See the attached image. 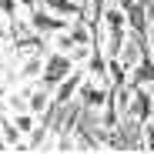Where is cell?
<instances>
[{"instance_id": "cell-4", "label": "cell", "mask_w": 154, "mask_h": 154, "mask_svg": "<svg viewBox=\"0 0 154 154\" xmlns=\"http://www.w3.org/2000/svg\"><path fill=\"white\" fill-rule=\"evenodd\" d=\"M131 87H134V84H131ZM151 114H154V97H151V91H147V87H134V94H131V104H127L124 117H131V121L144 124Z\"/></svg>"}, {"instance_id": "cell-8", "label": "cell", "mask_w": 154, "mask_h": 154, "mask_svg": "<svg viewBox=\"0 0 154 154\" xmlns=\"http://www.w3.org/2000/svg\"><path fill=\"white\" fill-rule=\"evenodd\" d=\"M10 117H14L17 131H20L23 137H27V134L34 131V127H37V114H34V111H17V114H10Z\"/></svg>"}, {"instance_id": "cell-2", "label": "cell", "mask_w": 154, "mask_h": 154, "mask_svg": "<svg viewBox=\"0 0 154 154\" xmlns=\"http://www.w3.org/2000/svg\"><path fill=\"white\" fill-rule=\"evenodd\" d=\"M84 67H74L64 81H57L54 84V107H67L70 100H77V91H81V84H84Z\"/></svg>"}, {"instance_id": "cell-5", "label": "cell", "mask_w": 154, "mask_h": 154, "mask_svg": "<svg viewBox=\"0 0 154 154\" xmlns=\"http://www.w3.org/2000/svg\"><path fill=\"white\" fill-rule=\"evenodd\" d=\"M154 81V57L151 54H141V60L127 70V84H134V87H147Z\"/></svg>"}, {"instance_id": "cell-6", "label": "cell", "mask_w": 154, "mask_h": 154, "mask_svg": "<svg viewBox=\"0 0 154 154\" xmlns=\"http://www.w3.org/2000/svg\"><path fill=\"white\" fill-rule=\"evenodd\" d=\"M0 137H4V144H7V151H14L20 141H23V134L17 131V124H14V117L7 114V111H0Z\"/></svg>"}, {"instance_id": "cell-7", "label": "cell", "mask_w": 154, "mask_h": 154, "mask_svg": "<svg viewBox=\"0 0 154 154\" xmlns=\"http://www.w3.org/2000/svg\"><path fill=\"white\" fill-rule=\"evenodd\" d=\"M107 84H111V87L127 84V64H124L121 57H107Z\"/></svg>"}, {"instance_id": "cell-11", "label": "cell", "mask_w": 154, "mask_h": 154, "mask_svg": "<svg viewBox=\"0 0 154 154\" xmlns=\"http://www.w3.org/2000/svg\"><path fill=\"white\" fill-rule=\"evenodd\" d=\"M151 4H154V0H151Z\"/></svg>"}, {"instance_id": "cell-9", "label": "cell", "mask_w": 154, "mask_h": 154, "mask_svg": "<svg viewBox=\"0 0 154 154\" xmlns=\"http://www.w3.org/2000/svg\"><path fill=\"white\" fill-rule=\"evenodd\" d=\"M141 137H144V151H154V114L141 124Z\"/></svg>"}, {"instance_id": "cell-10", "label": "cell", "mask_w": 154, "mask_h": 154, "mask_svg": "<svg viewBox=\"0 0 154 154\" xmlns=\"http://www.w3.org/2000/svg\"><path fill=\"white\" fill-rule=\"evenodd\" d=\"M147 91H151V97H154V81H151V84H147Z\"/></svg>"}, {"instance_id": "cell-1", "label": "cell", "mask_w": 154, "mask_h": 154, "mask_svg": "<svg viewBox=\"0 0 154 154\" xmlns=\"http://www.w3.org/2000/svg\"><path fill=\"white\" fill-rule=\"evenodd\" d=\"M77 64L70 60V54H60V50H47L44 54V67H40V77L37 81L47 84V87H54L57 81H64V77L74 70Z\"/></svg>"}, {"instance_id": "cell-3", "label": "cell", "mask_w": 154, "mask_h": 154, "mask_svg": "<svg viewBox=\"0 0 154 154\" xmlns=\"http://www.w3.org/2000/svg\"><path fill=\"white\" fill-rule=\"evenodd\" d=\"M107 94H111L107 84H97V81H91V77H84L81 91H77V100H81L84 111H100V107H104V100H107Z\"/></svg>"}]
</instances>
